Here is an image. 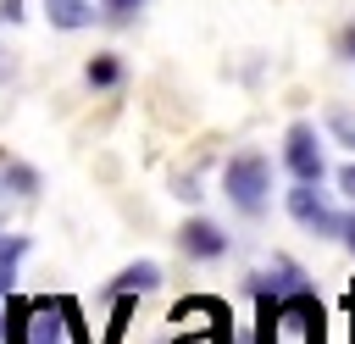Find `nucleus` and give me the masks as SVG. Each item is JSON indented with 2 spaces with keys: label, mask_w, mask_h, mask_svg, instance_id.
Segmentation results:
<instances>
[{
  "label": "nucleus",
  "mask_w": 355,
  "mask_h": 344,
  "mask_svg": "<svg viewBox=\"0 0 355 344\" xmlns=\"http://www.w3.org/2000/svg\"><path fill=\"white\" fill-rule=\"evenodd\" d=\"M222 194H227L244 216H261V211H266V194H272V166H266V155L239 150V155L222 166Z\"/></svg>",
  "instance_id": "f257e3e1"
},
{
  "label": "nucleus",
  "mask_w": 355,
  "mask_h": 344,
  "mask_svg": "<svg viewBox=\"0 0 355 344\" xmlns=\"http://www.w3.org/2000/svg\"><path fill=\"white\" fill-rule=\"evenodd\" d=\"M288 216H294L305 233H316V239H344V216L327 205V194H322L316 183H300V178H294V189H288Z\"/></svg>",
  "instance_id": "f03ea898"
},
{
  "label": "nucleus",
  "mask_w": 355,
  "mask_h": 344,
  "mask_svg": "<svg viewBox=\"0 0 355 344\" xmlns=\"http://www.w3.org/2000/svg\"><path fill=\"white\" fill-rule=\"evenodd\" d=\"M283 166L300 178V183H322V139L311 122H294L283 133Z\"/></svg>",
  "instance_id": "7ed1b4c3"
},
{
  "label": "nucleus",
  "mask_w": 355,
  "mask_h": 344,
  "mask_svg": "<svg viewBox=\"0 0 355 344\" xmlns=\"http://www.w3.org/2000/svg\"><path fill=\"white\" fill-rule=\"evenodd\" d=\"M72 327H67V294H39L33 300V316H28V344H67Z\"/></svg>",
  "instance_id": "20e7f679"
},
{
  "label": "nucleus",
  "mask_w": 355,
  "mask_h": 344,
  "mask_svg": "<svg viewBox=\"0 0 355 344\" xmlns=\"http://www.w3.org/2000/svg\"><path fill=\"white\" fill-rule=\"evenodd\" d=\"M283 327H300V338H305V344H327V311H322L316 289H305V294H288V300H283Z\"/></svg>",
  "instance_id": "39448f33"
},
{
  "label": "nucleus",
  "mask_w": 355,
  "mask_h": 344,
  "mask_svg": "<svg viewBox=\"0 0 355 344\" xmlns=\"http://www.w3.org/2000/svg\"><path fill=\"white\" fill-rule=\"evenodd\" d=\"M178 244H183V255H194V261H222V255H227V233H222L216 222H205V216H189L183 233H178Z\"/></svg>",
  "instance_id": "423d86ee"
},
{
  "label": "nucleus",
  "mask_w": 355,
  "mask_h": 344,
  "mask_svg": "<svg viewBox=\"0 0 355 344\" xmlns=\"http://www.w3.org/2000/svg\"><path fill=\"white\" fill-rule=\"evenodd\" d=\"M155 283H161V266H155V261H133V266H122V272L105 283V294H111V300H116V294H150Z\"/></svg>",
  "instance_id": "0eeeda50"
},
{
  "label": "nucleus",
  "mask_w": 355,
  "mask_h": 344,
  "mask_svg": "<svg viewBox=\"0 0 355 344\" xmlns=\"http://www.w3.org/2000/svg\"><path fill=\"white\" fill-rule=\"evenodd\" d=\"M28 255V239L22 233H0V305L17 294V261Z\"/></svg>",
  "instance_id": "6e6552de"
},
{
  "label": "nucleus",
  "mask_w": 355,
  "mask_h": 344,
  "mask_svg": "<svg viewBox=\"0 0 355 344\" xmlns=\"http://www.w3.org/2000/svg\"><path fill=\"white\" fill-rule=\"evenodd\" d=\"M28 316H33V300L11 294L0 311V344H28Z\"/></svg>",
  "instance_id": "1a4fd4ad"
},
{
  "label": "nucleus",
  "mask_w": 355,
  "mask_h": 344,
  "mask_svg": "<svg viewBox=\"0 0 355 344\" xmlns=\"http://www.w3.org/2000/svg\"><path fill=\"white\" fill-rule=\"evenodd\" d=\"M44 11H50V22L67 28V33H78V28L94 22V6H89V0H44Z\"/></svg>",
  "instance_id": "9d476101"
},
{
  "label": "nucleus",
  "mask_w": 355,
  "mask_h": 344,
  "mask_svg": "<svg viewBox=\"0 0 355 344\" xmlns=\"http://www.w3.org/2000/svg\"><path fill=\"white\" fill-rule=\"evenodd\" d=\"M83 78H89V89H116L122 83V55H89Z\"/></svg>",
  "instance_id": "9b49d317"
},
{
  "label": "nucleus",
  "mask_w": 355,
  "mask_h": 344,
  "mask_svg": "<svg viewBox=\"0 0 355 344\" xmlns=\"http://www.w3.org/2000/svg\"><path fill=\"white\" fill-rule=\"evenodd\" d=\"M6 183H11V194H39V172L33 166H22V161H6Z\"/></svg>",
  "instance_id": "f8f14e48"
},
{
  "label": "nucleus",
  "mask_w": 355,
  "mask_h": 344,
  "mask_svg": "<svg viewBox=\"0 0 355 344\" xmlns=\"http://www.w3.org/2000/svg\"><path fill=\"white\" fill-rule=\"evenodd\" d=\"M128 322H133V294H116V311H111L105 344H122V338H128Z\"/></svg>",
  "instance_id": "ddd939ff"
},
{
  "label": "nucleus",
  "mask_w": 355,
  "mask_h": 344,
  "mask_svg": "<svg viewBox=\"0 0 355 344\" xmlns=\"http://www.w3.org/2000/svg\"><path fill=\"white\" fill-rule=\"evenodd\" d=\"M327 128L338 133V144H349V150H355V117H349V111H327Z\"/></svg>",
  "instance_id": "4468645a"
},
{
  "label": "nucleus",
  "mask_w": 355,
  "mask_h": 344,
  "mask_svg": "<svg viewBox=\"0 0 355 344\" xmlns=\"http://www.w3.org/2000/svg\"><path fill=\"white\" fill-rule=\"evenodd\" d=\"M139 6H144V0H100V11H105L111 22H128V17L139 11Z\"/></svg>",
  "instance_id": "2eb2a0df"
},
{
  "label": "nucleus",
  "mask_w": 355,
  "mask_h": 344,
  "mask_svg": "<svg viewBox=\"0 0 355 344\" xmlns=\"http://www.w3.org/2000/svg\"><path fill=\"white\" fill-rule=\"evenodd\" d=\"M338 55H344V61H355V22L338 33Z\"/></svg>",
  "instance_id": "dca6fc26"
},
{
  "label": "nucleus",
  "mask_w": 355,
  "mask_h": 344,
  "mask_svg": "<svg viewBox=\"0 0 355 344\" xmlns=\"http://www.w3.org/2000/svg\"><path fill=\"white\" fill-rule=\"evenodd\" d=\"M0 17H6V22H22L28 11H22V0H0Z\"/></svg>",
  "instance_id": "f3484780"
},
{
  "label": "nucleus",
  "mask_w": 355,
  "mask_h": 344,
  "mask_svg": "<svg viewBox=\"0 0 355 344\" xmlns=\"http://www.w3.org/2000/svg\"><path fill=\"white\" fill-rule=\"evenodd\" d=\"M338 189H344V194H349V200H355V161H349V166H344V172H338Z\"/></svg>",
  "instance_id": "a211bd4d"
},
{
  "label": "nucleus",
  "mask_w": 355,
  "mask_h": 344,
  "mask_svg": "<svg viewBox=\"0 0 355 344\" xmlns=\"http://www.w3.org/2000/svg\"><path fill=\"white\" fill-rule=\"evenodd\" d=\"M344 244H349V255H355V216H344Z\"/></svg>",
  "instance_id": "6ab92c4d"
}]
</instances>
